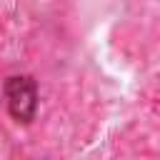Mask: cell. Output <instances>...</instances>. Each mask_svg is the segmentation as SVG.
Wrapping results in <instances>:
<instances>
[{
    "label": "cell",
    "instance_id": "obj_1",
    "mask_svg": "<svg viewBox=\"0 0 160 160\" xmlns=\"http://www.w3.org/2000/svg\"><path fill=\"white\" fill-rule=\"evenodd\" d=\"M5 102L18 122H30L38 110V88L28 75H12L5 82Z\"/></svg>",
    "mask_w": 160,
    "mask_h": 160
}]
</instances>
